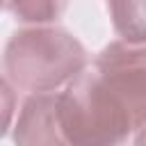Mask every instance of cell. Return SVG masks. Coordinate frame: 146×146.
Here are the masks:
<instances>
[{
  "instance_id": "obj_5",
  "label": "cell",
  "mask_w": 146,
  "mask_h": 146,
  "mask_svg": "<svg viewBox=\"0 0 146 146\" xmlns=\"http://www.w3.org/2000/svg\"><path fill=\"white\" fill-rule=\"evenodd\" d=\"M114 32L130 43H146V0H105Z\"/></svg>"
},
{
  "instance_id": "obj_4",
  "label": "cell",
  "mask_w": 146,
  "mask_h": 146,
  "mask_svg": "<svg viewBox=\"0 0 146 146\" xmlns=\"http://www.w3.org/2000/svg\"><path fill=\"white\" fill-rule=\"evenodd\" d=\"M14 141L23 146L66 144L62 132V119H59V94L36 91L25 98L16 119Z\"/></svg>"
},
{
  "instance_id": "obj_6",
  "label": "cell",
  "mask_w": 146,
  "mask_h": 146,
  "mask_svg": "<svg viewBox=\"0 0 146 146\" xmlns=\"http://www.w3.org/2000/svg\"><path fill=\"white\" fill-rule=\"evenodd\" d=\"M5 7L21 23L48 25L64 14L66 0H5Z\"/></svg>"
},
{
  "instance_id": "obj_3",
  "label": "cell",
  "mask_w": 146,
  "mask_h": 146,
  "mask_svg": "<svg viewBox=\"0 0 146 146\" xmlns=\"http://www.w3.org/2000/svg\"><path fill=\"white\" fill-rule=\"evenodd\" d=\"M94 68L125 107L135 130L146 128V43L112 41L98 52Z\"/></svg>"
},
{
  "instance_id": "obj_1",
  "label": "cell",
  "mask_w": 146,
  "mask_h": 146,
  "mask_svg": "<svg viewBox=\"0 0 146 146\" xmlns=\"http://www.w3.org/2000/svg\"><path fill=\"white\" fill-rule=\"evenodd\" d=\"M89 64L84 46L64 27L32 25L14 32L5 46V78L23 91L66 87Z\"/></svg>"
},
{
  "instance_id": "obj_2",
  "label": "cell",
  "mask_w": 146,
  "mask_h": 146,
  "mask_svg": "<svg viewBox=\"0 0 146 146\" xmlns=\"http://www.w3.org/2000/svg\"><path fill=\"white\" fill-rule=\"evenodd\" d=\"M59 119L64 139L73 146H114L135 132L130 114L94 66L59 91Z\"/></svg>"
},
{
  "instance_id": "obj_7",
  "label": "cell",
  "mask_w": 146,
  "mask_h": 146,
  "mask_svg": "<svg viewBox=\"0 0 146 146\" xmlns=\"http://www.w3.org/2000/svg\"><path fill=\"white\" fill-rule=\"evenodd\" d=\"M135 141H137V144H146V128L139 130V135L135 137Z\"/></svg>"
}]
</instances>
